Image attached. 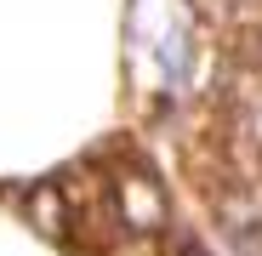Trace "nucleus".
<instances>
[{"label": "nucleus", "mask_w": 262, "mask_h": 256, "mask_svg": "<svg viewBox=\"0 0 262 256\" xmlns=\"http://www.w3.org/2000/svg\"><path fill=\"white\" fill-rule=\"evenodd\" d=\"M120 211H125V222L131 228H160V217H165V199H160V188L148 182V177H120Z\"/></svg>", "instance_id": "1"}]
</instances>
